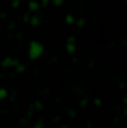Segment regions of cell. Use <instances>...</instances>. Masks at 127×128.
Masks as SVG:
<instances>
[{"mask_svg":"<svg viewBox=\"0 0 127 128\" xmlns=\"http://www.w3.org/2000/svg\"><path fill=\"white\" fill-rule=\"evenodd\" d=\"M26 54H28L30 61H39L43 58V54H45V46H43L41 41L32 39V41L28 43V46H26Z\"/></svg>","mask_w":127,"mask_h":128,"instance_id":"1","label":"cell"},{"mask_svg":"<svg viewBox=\"0 0 127 128\" xmlns=\"http://www.w3.org/2000/svg\"><path fill=\"white\" fill-rule=\"evenodd\" d=\"M65 52H67L69 56H75V52H77V37L75 35H69L67 39H65Z\"/></svg>","mask_w":127,"mask_h":128,"instance_id":"2","label":"cell"},{"mask_svg":"<svg viewBox=\"0 0 127 128\" xmlns=\"http://www.w3.org/2000/svg\"><path fill=\"white\" fill-rule=\"evenodd\" d=\"M26 10H28L30 15H37L39 10H41V6H39L37 0H28V2H26Z\"/></svg>","mask_w":127,"mask_h":128,"instance_id":"3","label":"cell"},{"mask_svg":"<svg viewBox=\"0 0 127 128\" xmlns=\"http://www.w3.org/2000/svg\"><path fill=\"white\" fill-rule=\"evenodd\" d=\"M13 65H15V58H11V56L0 58V67L2 69H13Z\"/></svg>","mask_w":127,"mask_h":128,"instance_id":"4","label":"cell"},{"mask_svg":"<svg viewBox=\"0 0 127 128\" xmlns=\"http://www.w3.org/2000/svg\"><path fill=\"white\" fill-rule=\"evenodd\" d=\"M28 24L32 26V28H37V26H41V15H30V19H28Z\"/></svg>","mask_w":127,"mask_h":128,"instance_id":"5","label":"cell"},{"mask_svg":"<svg viewBox=\"0 0 127 128\" xmlns=\"http://www.w3.org/2000/svg\"><path fill=\"white\" fill-rule=\"evenodd\" d=\"M13 69H15V72H17V74H23L24 70H26V65H24V63H21V61H17V60H15V65H13Z\"/></svg>","mask_w":127,"mask_h":128,"instance_id":"6","label":"cell"},{"mask_svg":"<svg viewBox=\"0 0 127 128\" xmlns=\"http://www.w3.org/2000/svg\"><path fill=\"white\" fill-rule=\"evenodd\" d=\"M75 19H77V17L73 15V13H65V17H64V22L67 24V26H73V24H75Z\"/></svg>","mask_w":127,"mask_h":128,"instance_id":"7","label":"cell"},{"mask_svg":"<svg viewBox=\"0 0 127 128\" xmlns=\"http://www.w3.org/2000/svg\"><path fill=\"white\" fill-rule=\"evenodd\" d=\"M67 0H51V6L52 8H64Z\"/></svg>","mask_w":127,"mask_h":128,"instance_id":"8","label":"cell"},{"mask_svg":"<svg viewBox=\"0 0 127 128\" xmlns=\"http://www.w3.org/2000/svg\"><path fill=\"white\" fill-rule=\"evenodd\" d=\"M8 96H10V91H8V87H0V100H6Z\"/></svg>","mask_w":127,"mask_h":128,"instance_id":"9","label":"cell"},{"mask_svg":"<svg viewBox=\"0 0 127 128\" xmlns=\"http://www.w3.org/2000/svg\"><path fill=\"white\" fill-rule=\"evenodd\" d=\"M73 26H77V28H84L86 26V19H75V24Z\"/></svg>","mask_w":127,"mask_h":128,"instance_id":"10","label":"cell"},{"mask_svg":"<svg viewBox=\"0 0 127 128\" xmlns=\"http://www.w3.org/2000/svg\"><path fill=\"white\" fill-rule=\"evenodd\" d=\"M32 128H45V121H34V124H32Z\"/></svg>","mask_w":127,"mask_h":128,"instance_id":"11","label":"cell"},{"mask_svg":"<svg viewBox=\"0 0 127 128\" xmlns=\"http://www.w3.org/2000/svg\"><path fill=\"white\" fill-rule=\"evenodd\" d=\"M11 8H13V10H19V8H21V4H23V0H11Z\"/></svg>","mask_w":127,"mask_h":128,"instance_id":"12","label":"cell"},{"mask_svg":"<svg viewBox=\"0 0 127 128\" xmlns=\"http://www.w3.org/2000/svg\"><path fill=\"white\" fill-rule=\"evenodd\" d=\"M37 2H39V6H51V0H37Z\"/></svg>","mask_w":127,"mask_h":128,"instance_id":"13","label":"cell"},{"mask_svg":"<svg viewBox=\"0 0 127 128\" xmlns=\"http://www.w3.org/2000/svg\"><path fill=\"white\" fill-rule=\"evenodd\" d=\"M101 104H103L101 98H94V106H101Z\"/></svg>","mask_w":127,"mask_h":128,"instance_id":"14","label":"cell"},{"mask_svg":"<svg viewBox=\"0 0 127 128\" xmlns=\"http://www.w3.org/2000/svg\"><path fill=\"white\" fill-rule=\"evenodd\" d=\"M41 108H43L41 102H36V104H34V110H41Z\"/></svg>","mask_w":127,"mask_h":128,"instance_id":"15","label":"cell"},{"mask_svg":"<svg viewBox=\"0 0 127 128\" xmlns=\"http://www.w3.org/2000/svg\"><path fill=\"white\" fill-rule=\"evenodd\" d=\"M28 19H30V13H26V15H23V20H24L26 24H28Z\"/></svg>","mask_w":127,"mask_h":128,"instance_id":"16","label":"cell"},{"mask_svg":"<svg viewBox=\"0 0 127 128\" xmlns=\"http://www.w3.org/2000/svg\"><path fill=\"white\" fill-rule=\"evenodd\" d=\"M123 117L127 119V106H125V108H123Z\"/></svg>","mask_w":127,"mask_h":128,"instance_id":"17","label":"cell"},{"mask_svg":"<svg viewBox=\"0 0 127 128\" xmlns=\"http://www.w3.org/2000/svg\"><path fill=\"white\" fill-rule=\"evenodd\" d=\"M123 106H127V95L123 96Z\"/></svg>","mask_w":127,"mask_h":128,"instance_id":"18","label":"cell"},{"mask_svg":"<svg viewBox=\"0 0 127 128\" xmlns=\"http://www.w3.org/2000/svg\"><path fill=\"white\" fill-rule=\"evenodd\" d=\"M60 128H73V126H69V124H62Z\"/></svg>","mask_w":127,"mask_h":128,"instance_id":"19","label":"cell"},{"mask_svg":"<svg viewBox=\"0 0 127 128\" xmlns=\"http://www.w3.org/2000/svg\"><path fill=\"white\" fill-rule=\"evenodd\" d=\"M0 32H2V28H0Z\"/></svg>","mask_w":127,"mask_h":128,"instance_id":"20","label":"cell"}]
</instances>
